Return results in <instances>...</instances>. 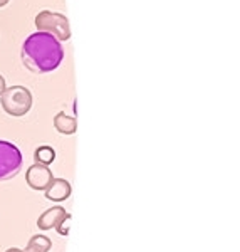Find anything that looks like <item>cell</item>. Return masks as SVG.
<instances>
[{
	"instance_id": "13",
	"label": "cell",
	"mask_w": 240,
	"mask_h": 252,
	"mask_svg": "<svg viewBox=\"0 0 240 252\" xmlns=\"http://www.w3.org/2000/svg\"><path fill=\"white\" fill-rule=\"evenodd\" d=\"M24 252H42V251L37 249V247H34V246H30V244H27V247L24 249Z\"/></svg>"
},
{
	"instance_id": "15",
	"label": "cell",
	"mask_w": 240,
	"mask_h": 252,
	"mask_svg": "<svg viewBox=\"0 0 240 252\" xmlns=\"http://www.w3.org/2000/svg\"><path fill=\"white\" fill-rule=\"evenodd\" d=\"M9 2H10V0H0V9H2V7H5Z\"/></svg>"
},
{
	"instance_id": "8",
	"label": "cell",
	"mask_w": 240,
	"mask_h": 252,
	"mask_svg": "<svg viewBox=\"0 0 240 252\" xmlns=\"http://www.w3.org/2000/svg\"><path fill=\"white\" fill-rule=\"evenodd\" d=\"M54 129L58 133H60V135H74V133L77 131V120L74 116H69L66 115V113H58V115L54 116Z\"/></svg>"
},
{
	"instance_id": "2",
	"label": "cell",
	"mask_w": 240,
	"mask_h": 252,
	"mask_svg": "<svg viewBox=\"0 0 240 252\" xmlns=\"http://www.w3.org/2000/svg\"><path fill=\"white\" fill-rule=\"evenodd\" d=\"M34 97L26 86H7L0 94V106L9 116L22 118L32 109Z\"/></svg>"
},
{
	"instance_id": "4",
	"label": "cell",
	"mask_w": 240,
	"mask_h": 252,
	"mask_svg": "<svg viewBox=\"0 0 240 252\" xmlns=\"http://www.w3.org/2000/svg\"><path fill=\"white\" fill-rule=\"evenodd\" d=\"M22 152L10 141L0 140V182L12 180L22 168Z\"/></svg>"
},
{
	"instance_id": "1",
	"label": "cell",
	"mask_w": 240,
	"mask_h": 252,
	"mask_svg": "<svg viewBox=\"0 0 240 252\" xmlns=\"http://www.w3.org/2000/svg\"><path fill=\"white\" fill-rule=\"evenodd\" d=\"M22 63L35 74L56 71L64 61V47L54 35L47 32H34L26 39L20 51Z\"/></svg>"
},
{
	"instance_id": "5",
	"label": "cell",
	"mask_w": 240,
	"mask_h": 252,
	"mask_svg": "<svg viewBox=\"0 0 240 252\" xmlns=\"http://www.w3.org/2000/svg\"><path fill=\"white\" fill-rule=\"evenodd\" d=\"M54 178L51 168L46 165L34 163L27 168L26 172V182L32 190H37V192H44L46 187L51 184V180Z\"/></svg>"
},
{
	"instance_id": "12",
	"label": "cell",
	"mask_w": 240,
	"mask_h": 252,
	"mask_svg": "<svg viewBox=\"0 0 240 252\" xmlns=\"http://www.w3.org/2000/svg\"><path fill=\"white\" fill-rule=\"evenodd\" d=\"M5 88H7V84H5V78H3V76L0 74V94H2V93L5 91Z\"/></svg>"
},
{
	"instance_id": "3",
	"label": "cell",
	"mask_w": 240,
	"mask_h": 252,
	"mask_svg": "<svg viewBox=\"0 0 240 252\" xmlns=\"http://www.w3.org/2000/svg\"><path fill=\"white\" fill-rule=\"evenodd\" d=\"M34 24L39 32H47V34L54 35L59 42L71 39V27H69V20L64 14L52 10H42L35 15Z\"/></svg>"
},
{
	"instance_id": "10",
	"label": "cell",
	"mask_w": 240,
	"mask_h": 252,
	"mask_svg": "<svg viewBox=\"0 0 240 252\" xmlns=\"http://www.w3.org/2000/svg\"><path fill=\"white\" fill-rule=\"evenodd\" d=\"M27 244H30V246L37 247V249H40L42 252H49V251L52 249V241L47 237V235H44V234H35V235H32L30 241L27 242Z\"/></svg>"
},
{
	"instance_id": "11",
	"label": "cell",
	"mask_w": 240,
	"mask_h": 252,
	"mask_svg": "<svg viewBox=\"0 0 240 252\" xmlns=\"http://www.w3.org/2000/svg\"><path fill=\"white\" fill-rule=\"evenodd\" d=\"M71 219H72V215H71V214H67V215H66V219L62 220V223H60L58 229H56L60 235H64V237H66V235L69 234V225H71Z\"/></svg>"
},
{
	"instance_id": "7",
	"label": "cell",
	"mask_w": 240,
	"mask_h": 252,
	"mask_svg": "<svg viewBox=\"0 0 240 252\" xmlns=\"http://www.w3.org/2000/svg\"><path fill=\"white\" fill-rule=\"evenodd\" d=\"M71 192H72V187L66 178H52L51 184L44 190V195H46L47 200L60 204V202L67 200L71 197Z\"/></svg>"
},
{
	"instance_id": "6",
	"label": "cell",
	"mask_w": 240,
	"mask_h": 252,
	"mask_svg": "<svg viewBox=\"0 0 240 252\" xmlns=\"http://www.w3.org/2000/svg\"><path fill=\"white\" fill-rule=\"evenodd\" d=\"M66 209L60 205H56V207H51L47 209L46 212H42L39 215L37 219V229L42 230V232H47V230H52V229H58V227L62 223V220L66 219Z\"/></svg>"
},
{
	"instance_id": "14",
	"label": "cell",
	"mask_w": 240,
	"mask_h": 252,
	"mask_svg": "<svg viewBox=\"0 0 240 252\" xmlns=\"http://www.w3.org/2000/svg\"><path fill=\"white\" fill-rule=\"evenodd\" d=\"M5 252H24L22 249H19V247H9Z\"/></svg>"
},
{
	"instance_id": "9",
	"label": "cell",
	"mask_w": 240,
	"mask_h": 252,
	"mask_svg": "<svg viewBox=\"0 0 240 252\" xmlns=\"http://www.w3.org/2000/svg\"><path fill=\"white\" fill-rule=\"evenodd\" d=\"M54 160H56V150L52 148V146L40 145V146L35 148V152H34V161H35V163L49 166V165L54 163Z\"/></svg>"
}]
</instances>
